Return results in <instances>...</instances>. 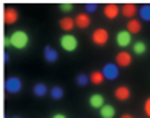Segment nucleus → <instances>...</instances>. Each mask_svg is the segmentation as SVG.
I'll return each mask as SVG.
<instances>
[{
  "label": "nucleus",
  "mask_w": 150,
  "mask_h": 118,
  "mask_svg": "<svg viewBox=\"0 0 150 118\" xmlns=\"http://www.w3.org/2000/svg\"><path fill=\"white\" fill-rule=\"evenodd\" d=\"M139 16L142 21H150V5H142L139 8Z\"/></svg>",
  "instance_id": "obj_21"
},
{
  "label": "nucleus",
  "mask_w": 150,
  "mask_h": 118,
  "mask_svg": "<svg viewBox=\"0 0 150 118\" xmlns=\"http://www.w3.org/2000/svg\"><path fill=\"white\" fill-rule=\"evenodd\" d=\"M121 118H133V117H131L129 113H125V115H121Z\"/></svg>",
  "instance_id": "obj_30"
},
{
  "label": "nucleus",
  "mask_w": 150,
  "mask_h": 118,
  "mask_svg": "<svg viewBox=\"0 0 150 118\" xmlns=\"http://www.w3.org/2000/svg\"><path fill=\"white\" fill-rule=\"evenodd\" d=\"M88 81H90V77H88V75H85V73H80V75L77 77V83L80 85V86L88 85Z\"/></svg>",
  "instance_id": "obj_23"
},
{
  "label": "nucleus",
  "mask_w": 150,
  "mask_h": 118,
  "mask_svg": "<svg viewBox=\"0 0 150 118\" xmlns=\"http://www.w3.org/2000/svg\"><path fill=\"white\" fill-rule=\"evenodd\" d=\"M53 118H67L64 113H56V115H53Z\"/></svg>",
  "instance_id": "obj_28"
},
{
  "label": "nucleus",
  "mask_w": 150,
  "mask_h": 118,
  "mask_svg": "<svg viewBox=\"0 0 150 118\" xmlns=\"http://www.w3.org/2000/svg\"><path fill=\"white\" fill-rule=\"evenodd\" d=\"M10 42H11V46L16 49H23L29 45V35L24 30H15L11 35H10Z\"/></svg>",
  "instance_id": "obj_1"
},
{
  "label": "nucleus",
  "mask_w": 150,
  "mask_h": 118,
  "mask_svg": "<svg viewBox=\"0 0 150 118\" xmlns=\"http://www.w3.org/2000/svg\"><path fill=\"white\" fill-rule=\"evenodd\" d=\"M59 26H61V29H62V30L69 32V30H72V29H74V26H75V21L72 19V18L66 16V18H62V19L59 21Z\"/></svg>",
  "instance_id": "obj_17"
},
{
  "label": "nucleus",
  "mask_w": 150,
  "mask_h": 118,
  "mask_svg": "<svg viewBox=\"0 0 150 118\" xmlns=\"http://www.w3.org/2000/svg\"><path fill=\"white\" fill-rule=\"evenodd\" d=\"M102 75H104L105 80H110V81L117 80V78H118V75H120L118 66H117V64H112V62L105 64V66L102 67Z\"/></svg>",
  "instance_id": "obj_3"
},
{
  "label": "nucleus",
  "mask_w": 150,
  "mask_h": 118,
  "mask_svg": "<svg viewBox=\"0 0 150 118\" xmlns=\"http://www.w3.org/2000/svg\"><path fill=\"white\" fill-rule=\"evenodd\" d=\"M8 61H10L8 54H6V53H3V62H8Z\"/></svg>",
  "instance_id": "obj_29"
},
{
  "label": "nucleus",
  "mask_w": 150,
  "mask_h": 118,
  "mask_svg": "<svg viewBox=\"0 0 150 118\" xmlns=\"http://www.w3.org/2000/svg\"><path fill=\"white\" fill-rule=\"evenodd\" d=\"M131 96V91L128 86H118L115 89V98L118 99V101H128Z\"/></svg>",
  "instance_id": "obj_11"
},
{
  "label": "nucleus",
  "mask_w": 150,
  "mask_h": 118,
  "mask_svg": "<svg viewBox=\"0 0 150 118\" xmlns=\"http://www.w3.org/2000/svg\"><path fill=\"white\" fill-rule=\"evenodd\" d=\"M120 13V8L118 5H115V3H107L104 6V15L105 18H109V19H113V18H117Z\"/></svg>",
  "instance_id": "obj_9"
},
{
  "label": "nucleus",
  "mask_w": 150,
  "mask_h": 118,
  "mask_svg": "<svg viewBox=\"0 0 150 118\" xmlns=\"http://www.w3.org/2000/svg\"><path fill=\"white\" fill-rule=\"evenodd\" d=\"M126 29L129 34H139L142 29V26H141V21H137V19H129L128 21V26H126Z\"/></svg>",
  "instance_id": "obj_16"
},
{
  "label": "nucleus",
  "mask_w": 150,
  "mask_h": 118,
  "mask_svg": "<svg viewBox=\"0 0 150 118\" xmlns=\"http://www.w3.org/2000/svg\"><path fill=\"white\" fill-rule=\"evenodd\" d=\"M117 43L121 48H126L128 45H131V34L128 30H120L117 34Z\"/></svg>",
  "instance_id": "obj_7"
},
{
  "label": "nucleus",
  "mask_w": 150,
  "mask_h": 118,
  "mask_svg": "<svg viewBox=\"0 0 150 118\" xmlns=\"http://www.w3.org/2000/svg\"><path fill=\"white\" fill-rule=\"evenodd\" d=\"M13 118H19V117H13Z\"/></svg>",
  "instance_id": "obj_31"
},
{
  "label": "nucleus",
  "mask_w": 150,
  "mask_h": 118,
  "mask_svg": "<svg viewBox=\"0 0 150 118\" xmlns=\"http://www.w3.org/2000/svg\"><path fill=\"white\" fill-rule=\"evenodd\" d=\"M93 42H94L96 45L99 46H104L107 42H109V32H107L105 29H96L94 32H93Z\"/></svg>",
  "instance_id": "obj_5"
},
{
  "label": "nucleus",
  "mask_w": 150,
  "mask_h": 118,
  "mask_svg": "<svg viewBox=\"0 0 150 118\" xmlns=\"http://www.w3.org/2000/svg\"><path fill=\"white\" fill-rule=\"evenodd\" d=\"M90 81L94 85H101L102 81H104V75H102V72H99V70H94V72H91V75H90Z\"/></svg>",
  "instance_id": "obj_20"
},
{
  "label": "nucleus",
  "mask_w": 150,
  "mask_h": 118,
  "mask_svg": "<svg viewBox=\"0 0 150 118\" xmlns=\"http://www.w3.org/2000/svg\"><path fill=\"white\" fill-rule=\"evenodd\" d=\"M144 110H145V115L150 118V98L145 101V105H144Z\"/></svg>",
  "instance_id": "obj_26"
},
{
  "label": "nucleus",
  "mask_w": 150,
  "mask_h": 118,
  "mask_svg": "<svg viewBox=\"0 0 150 118\" xmlns=\"http://www.w3.org/2000/svg\"><path fill=\"white\" fill-rule=\"evenodd\" d=\"M91 19L88 15H85V13H81V15H78L77 18H75V26L80 27V29H86L88 26H90Z\"/></svg>",
  "instance_id": "obj_12"
},
{
  "label": "nucleus",
  "mask_w": 150,
  "mask_h": 118,
  "mask_svg": "<svg viewBox=\"0 0 150 118\" xmlns=\"http://www.w3.org/2000/svg\"><path fill=\"white\" fill-rule=\"evenodd\" d=\"M59 8H61V11L69 13V11H72V10H74V3H70V2H64V3H61V5H59Z\"/></svg>",
  "instance_id": "obj_24"
},
{
  "label": "nucleus",
  "mask_w": 150,
  "mask_h": 118,
  "mask_svg": "<svg viewBox=\"0 0 150 118\" xmlns=\"http://www.w3.org/2000/svg\"><path fill=\"white\" fill-rule=\"evenodd\" d=\"M50 94H51L53 99H61L64 96V91H62V88H61V86H53L51 91H50Z\"/></svg>",
  "instance_id": "obj_22"
},
{
  "label": "nucleus",
  "mask_w": 150,
  "mask_h": 118,
  "mask_svg": "<svg viewBox=\"0 0 150 118\" xmlns=\"http://www.w3.org/2000/svg\"><path fill=\"white\" fill-rule=\"evenodd\" d=\"M85 8H86V15H88V13H94L96 10H98V3L90 2V3H86V5H85Z\"/></svg>",
  "instance_id": "obj_25"
},
{
  "label": "nucleus",
  "mask_w": 150,
  "mask_h": 118,
  "mask_svg": "<svg viewBox=\"0 0 150 118\" xmlns=\"http://www.w3.org/2000/svg\"><path fill=\"white\" fill-rule=\"evenodd\" d=\"M99 115H101V118H113L115 117V107L105 104L99 109Z\"/></svg>",
  "instance_id": "obj_14"
},
{
  "label": "nucleus",
  "mask_w": 150,
  "mask_h": 118,
  "mask_svg": "<svg viewBox=\"0 0 150 118\" xmlns=\"http://www.w3.org/2000/svg\"><path fill=\"white\" fill-rule=\"evenodd\" d=\"M131 62H133V58H131L129 53L121 51V53H118V54H117V66H120V67H128Z\"/></svg>",
  "instance_id": "obj_8"
},
{
  "label": "nucleus",
  "mask_w": 150,
  "mask_h": 118,
  "mask_svg": "<svg viewBox=\"0 0 150 118\" xmlns=\"http://www.w3.org/2000/svg\"><path fill=\"white\" fill-rule=\"evenodd\" d=\"M46 93H48V88H46L45 83H37L34 86V94L37 96V98H43Z\"/></svg>",
  "instance_id": "obj_19"
},
{
  "label": "nucleus",
  "mask_w": 150,
  "mask_h": 118,
  "mask_svg": "<svg viewBox=\"0 0 150 118\" xmlns=\"http://www.w3.org/2000/svg\"><path fill=\"white\" fill-rule=\"evenodd\" d=\"M136 11H137V6H136L134 3H125L123 8H121L123 16L125 18H129V19H133V16L136 15Z\"/></svg>",
  "instance_id": "obj_13"
},
{
  "label": "nucleus",
  "mask_w": 150,
  "mask_h": 118,
  "mask_svg": "<svg viewBox=\"0 0 150 118\" xmlns=\"http://www.w3.org/2000/svg\"><path fill=\"white\" fill-rule=\"evenodd\" d=\"M16 21H18V11L15 8H6L5 11H3V23H5L6 26H11Z\"/></svg>",
  "instance_id": "obj_6"
},
{
  "label": "nucleus",
  "mask_w": 150,
  "mask_h": 118,
  "mask_svg": "<svg viewBox=\"0 0 150 118\" xmlns=\"http://www.w3.org/2000/svg\"><path fill=\"white\" fill-rule=\"evenodd\" d=\"M59 45H61V48H62L64 51L72 53V51L77 49L78 40H77V37H74V35H70V34H64L62 37L59 38Z\"/></svg>",
  "instance_id": "obj_2"
},
{
  "label": "nucleus",
  "mask_w": 150,
  "mask_h": 118,
  "mask_svg": "<svg viewBox=\"0 0 150 118\" xmlns=\"http://www.w3.org/2000/svg\"><path fill=\"white\" fill-rule=\"evenodd\" d=\"M90 105L93 109H101L102 105H105V101H104V96L96 93V94H91L90 98Z\"/></svg>",
  "instance_id": "obj_10"
},
{
  "label": "nucleus",
  "mask_w": 150,
  "mask_h": 118,
  "mask_svg": "<svg viewBox=\"0 0 150 118\" xmlns=\"http://www.w3.org/2000/svg\"><path fill=\"white\" fill-rule=\"evenodd\" d=\"M21 89H23V83H21V80L18 77H10L6 78L5 81V91L10 93V94H16V93H19Z\"/></svg>",
  "instance_id": "obj_4"
},
{
  "label": "nucleus",
  "mask_w": 150,
  "mask_h": 118,
  "mask_svg": "<svg viewBox=\"0 0 150 118\" xmlns=\"http://www.w3.org/2000/svg\"><path fill=\"white\" fill-rule=\"evenodd\" d=\"M43 53H45V61L46 62H56V61H58V51H56L54 48L46 46Z\"/></svg>",
  "instance_id": "obj_15"
},
{
  "label": "nucleus",
  "mask_w": 150,
  "mask_h": 118,
  "mask_svg": "<svg viewBox=\"0 0 150 118\" xmlns=\"http://www.w3.org/2000/svg\"><path fill=\"white\" fill-rule=\"evenodd\" d=\"M11 45V42H10V37H5L3 38V46H10Z\"/></svg>",
  "instance_id": "obj_27"
},
{
  "label": "nucleus",
  "mask_w": 150,
  "mask_h": 118,
  "mask_svg": "<svg viewBox=\"0 0 150 118\" xmlns=\"http://www.w3.org/2000/svg\"><path fill=\"white\" fill-rule=\"evenodd\" d=\"M133 51L139 56L145 54V53H147V45H145V42H136L133 45Z\"/></svg>",
  "instance_id": "obj_18"
}]
</instances>
